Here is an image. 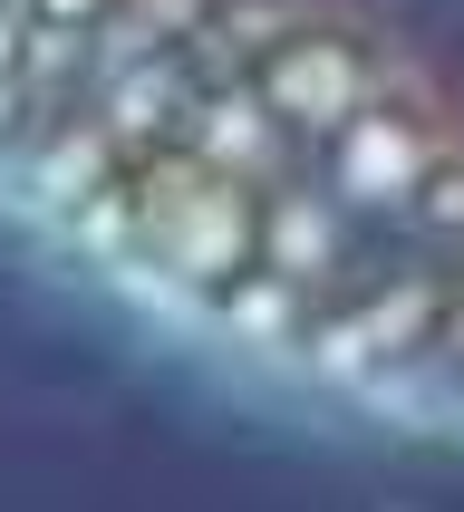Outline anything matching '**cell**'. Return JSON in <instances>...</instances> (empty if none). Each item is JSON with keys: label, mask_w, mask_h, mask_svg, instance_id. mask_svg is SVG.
<instances>
[{"label": "cell", "mask_w": 464, "mask_h": 512, "mask_svg": "<svg viewBox=\"0 0 464 512\" xmlns=\"http://www.w3.org/2000/svg\"><path fill=\"white\" fill-rule=\"evenodd\" d=\"M0 232L232 377L464 435V0H0Z\"/></svg>", "instance_id": "1"}]
</instances>
